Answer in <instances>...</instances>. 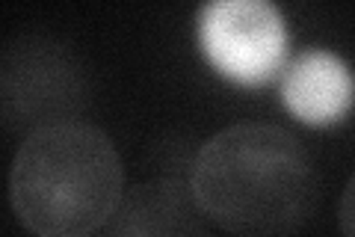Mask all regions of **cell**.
Here are the masks:
<instances>
[{"label": "cell", "instance_id": "cell-3", "mask_svg": "<svg viewBox=\"0 0 355 237\" xmlns=\"http://www.w3.org/2000/svg\"><path fill=\"white\" fill-rule=\"evenodd\" d=\"M89 101V77L65 44L27 36L0 51V125L33 133L74 122Z\"/></svg>", "mask_w": 355, "mask_h": 237}, {"label": "cell", "instance_id": "cell-4", "mask_svg": "<svg viewBox=\"0 0 355 237\" xmlns=\"http://www.w3.org/2000/svg\"><path fill=\"white\" fill-rule=\"evenodd\" d=\"M198 42L210 65L240 86H263L287 63V24L266 0H216L198 15Z\"/></svg>", "mask_w": 355, "mask_h": 237}, {"label": "cell", "instance_id": "cell-6", "mask_svg": "<svg viewBox=\"0 0 355 237\" xmlns=\"http://www.w3.org/2000/svg\"><path fill=\"white\" fill-rule=\"evenodd\" d=\"M282 104L305 125L326 128L349 113L352 74L338 54L311 48L284 65Z\"/></svg>", "mask_w": 355, "mask_h": 237}, {"label": "cell", "instance_id": "cell-5", "mask_svg": "<svg viewBox=\"0 0 355 237\" xmlns=\"http://www.w3.org/2000/svg\"><path fill=\"white\" fill-rule=\"evenodd\" d=\"M101 237H210V229L190 187L166 178L121 193Z\"/></svg>", "mask_w": 355, "mask_h": 237}, {"label": "cell", "instance_id": "cell-1", "mask_svg": "<svg viewBox=\"0 0 355 237\" xmlns=\"http://www.w3.org/2000/svg\"><path fill=\"white\" fill-rule=\"evenodd\" d=\"M190 193L202 213L234 237H293L323 196L302 140L279 125H231L196 154Z\"/></svg>", "mask_w": 355, "mask_h": 237}, {"label": "cell", "instance_id": "cell-2", "mask_svg": "<svg viewBox=\"0 0 355 237\" xmlns=\"http://www.w3.org/2000/svg\"><path fill=\"white\" fill-rule=\"evenodd\" d=\"M121 161L89 122H60L24 137L9 172V202L33 237H92L121 199Z\"/></svg>", "mask_w": 355, "mask_h": 237}]
</instances>
